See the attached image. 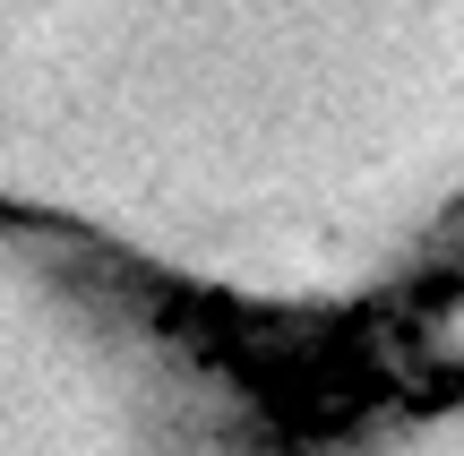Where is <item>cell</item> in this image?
I'll return each mask as SVG.
<instances>
[{
  "label": "cell",
  "mask_w": 464,
  "mask_h": 456,
  "mask_svg": "<svg viewBox=\"0 0 464 456\" xmlns=\"http://www.w3.org/2000/svg\"><path fill=\"white\" fill-rule=\"evenodd\" d=\"M0 224L335 310L464 250V0H0Z\"/></svg>",
  "instance_id": "obj_1"
},
{
  "label": "cell",
  "mask_w": 464,
  "mask_h": 456,
  "mask_svg": "<svg viewBox=\"0 0 464 456\" xmlns=\"http://www.w3.org/2000/svg\"><path fill=\"white\" fill-rule=\"evenodd\" d=\"M0 456H216V388L130 276L0 224Z\"/></svg>",
  "instance_id": "obj_2"
},
{
  "label": "cell",
  "mask_w": 464,
  "mask_h": 456,
  "mask_svg": "<svg viewBox=\"0 0 464 456\" xmlns=\"http://www.w3.org/2000/svg\"><path fill=\"white\" fill-rule=\"evenodd\" d=\"M301 456H464V388L430 396V405H396L379 422H353Z\"/></svg>",
  "instance_id": "obj_3"
}]
</instances>
